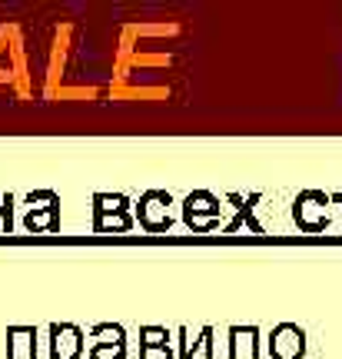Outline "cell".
I'll use <instances>...</instances> for the list:
<instances>
[{
	"instance_id": "6da1fadb",
	"label": "cell",
	"mask_w": 342,
	"mask_h": 359,
	"mask_svg": "<svg viewBox=\"0 0 342 359\" xmlns=\"http://www.w3.org/2000/svg\"><path fill=\"white\" fill-rule=\"evenodd\" d=\"M50 346H53V359H76L80 349H83V339H80V330L76 326H53L50 330Z\"/></svg>"
},
{
	"instance_id": "7a4b0ae2",
	"label": "cell",
	"mask_w": 342,
	"mask_h": 359,
	"mask_svg": "<svg viewBox=\"0 0 342 359\" xmlns=\"http://www.w3.org/2000/svg\"><path fill=\"white\" fill-rule=\"evenodd\" d=\"M11 359H20V349H24V359H34L37 356V330L34 326H13L11 333Z\"/></svg>"
},
{
	"instance_id": "3957f363",
	"label": "cell",
	"mask_w": 342,
	"mask_h": 359,
	"mask_svg": "<svg viewBox=\"0 0 342 359\" xmlns=\"http://www.w3.org/2000/svg\"><path fill=\"white\" fill-rule=\"evenodd\" d=\"M7 230H11V206L0 210V233H7Z\"/></svg>"
}]
</instances>
